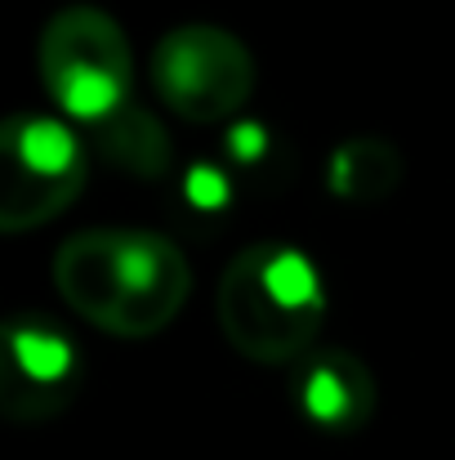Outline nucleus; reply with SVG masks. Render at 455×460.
<instances>
[{
  "label": "nucleus",
  "mask_w": 455,
  "mask_h": 460,
  "mask_svg": "<svg viewBox=\"0 0 455 460\" xmlns=\"http://www.w3.org/2000/svg\"><path fill=\"white\" fill-rule=\"evenodd\" d=\"M54 287L117 340L161 335L192 296L183 251L148 228H81L54 255Z\"/></svg>",
  "instance_id": "nucleus-1"
},
{
  "label": "nucleus",
  "mask_w": 455,
  "mask_h": 460,
  "mask_svg": "<svg viewBox=\"0 0 455 460\" xmlns=\"http://www.w3.org/2000/svg\"><path fill=\"white\" fill-rule=\"evenodd\" d=\"M36 67L63 117L94 126L112 121L126 108L135 81V54L121 22L94 4H67L45 22Z\"/></svg>",
  "instance_id": "nucleus-2"
},
{
  "label": "nucleus",
  "mask_w": 455,
  "mask_h": 460,
  "mask_svg": "<svg viewBox=\"0 0 455 460\" xmlns=\"http://www.w3.org/2000/svg\"><path fill=\"white\" fill-rule=\"evenodd\" d=\"M152 90L183 121H228L255 94L250 49L210 22H188L165 31L148 58Z\"/></svg>",
  "instance_id": "nucleus-3"
},
{
  "label": "nucleus",
  "mask_w": 455,
  "mask_h": 460,
  "mask_svg": "<svg viewBox=\"0 0 455 460\" xmlns=\"http://www.w3.org/2000/svg\"><path fill=\"white\" fill-rule=\"evenodd\" d=\"M214 313H219L223 340L241 358L264 362V367L295 362L303 349L312 344V335L321 331V317H326V308H291L268 287V278H264V246L241 251L223 269Z\"/></svg>",
  "instance_id": "nucleus-4"
},
{
  "label": "nucleus",
  "mask_w": 455,
  "mask_h": 460,
  "mask_svg": "<svg viewBox=\"0 0 455 460\" xmlns=\"http://www.w3.org/2000/svg\"><path fill=\"white\" fill-rule=\"evenodd\" d=\"M4 411L18 416V402H31L27 420H45L67 407V376L76 367L72 340L49 322H22L4 335Z\"/></svg>",
  "instance_id": "nucleus-5"
},
{
  "label": "nucleus",
  "mask_w": 455,
  "mask_h": 460,
  "mask_svg": "<svg viewBox=\"0 0 455 460\" xmlns=\"http://www.w3.org/2000/svg\"><path fill=\"white\" fill-rule=\"evenodd\" d=\"M375 407V380L371 371L330 349L312 362V371L303 376V411L317 420V425H330V429H353L371 416Z\"/></svg>",
  "instance_id": "nucleus-6"
},
{
  "label": "nucleus",
  "mask_w": 455,
  "mask_h": 460,
  "mask_svg": "<svg viewBox=\"0 0 455 460\" xmlns=\"http://www.w3.org/2000/svg\"><path fill=\"white\" fill-rule=\"evenodd\" d=\"M326 183L339 201H357V206H375L384 197L398 192L402 183V156L384 139H348L339 144L326 161Z\"/></svg>",
  "instance_id": "nucleus-7"
},
{
  "label": "nucleus",
  "mask_w": 455,
  "mask_h": 460,
  "mask_svg": "<svg viewBox=\"0 0 455 460\" xmlns=\"http://www.w3.org/2000/svg\"><path fill=\"white\" fill-rule=\"evenodd\" d=\"M0 139H4L9 156L22 165V174H31V179H63V174L85 170L81 139L58 117H9Z\"/></svg>",
  "instance_id": "nucleus-8"
},
{
  "label": "nucleus",
  "mask_w": 455,
  "mask_h": 460,
  "mask_svg": "<svg viewBox=\"0 0 455 460\" xmlns=\"http://www.w3.org/2000/svg\"><path fill=\"white\" fill-rule=\"evenodd\" d=\"M103 153L112 156L121 170L130 174H161L170 161V139L161 130V121L148 112H130L121 108L112 121H103Z\"/></svg>",
  "instance_id": "nucleus-9"
},
{
  "label": "nucleus",
  "mask_w": 455,
  "mask_h": 460,
  "mask_svg": "<svg viewBox=\"0 0 455 460\" xmlns=\"http://www.w3.org/2000/svg\"><path fill=\"white\" fill-rule=\"evenodd\" d=\"M81 179H85V170L63 174V179H31V174H22V179L9 188L4 206H0V228H4V233H22V228L49 224L54 215H63V210L76 201Z\"/></svg>",
  "instance_id": "nucleus-10"
},
{
  "label": "nucleus",
  "mask_w": 455,
  "mask_h": 460,
  "mask_svg": "<svg viewBox=\"0 0 455 460\" xmlns=\"http://www.w3.org/2000/svg\"><path fill=\"white\" fill-rule=\"evenodd\" d=\"M264 278L291 308H326L321 278H317L312 260L295 246H264Z\"/></svg>",
  "instance_id": "nucleus-11"
},
{
  "label": "nucleus",
  "mask_w": 455,
  "mask_h": 460,
  "mask_svg": "<svg viewBox=\"0 0 455 460\" xmlns=\"http://www.w3.org/2000/svg\"><path fill=\"white\" fill-rule=\"evenodd\" d=\"M183 197H188L192 206H201V210H219V206L228 201V179H223V170H214V165H192L188 179H183Z\"/></svg>",
  "instance_id": "nucleus-12"
},
{
  "label": "nucleus",
  "mask_w": 455,
  "mask_h": 460,
  "mask_svg": "<svg viewBox=\"0 0 455 460\" xmlns=\"http://www.w3.org/2000/svg\"><path fill=\"white\" fill-rule=\"evenodd\" d=\"M228 148H232V156H241V161H259V156H264V148H268V135H264V126L241 121V126H232Z\"/></svg>",
  "instance_id": "nucleus-13"
}]
</instances>
